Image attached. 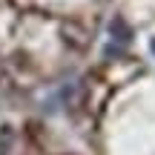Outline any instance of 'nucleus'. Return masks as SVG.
I'll list each match as a JSON object with an SVG mask.
<instances>
[{"mask_svg": "<svg viewBox=\"0 0 155 155\" xmlns=\"http://www.w3.org/2000/svg\"><path fill=\"white\" fill-rule=\"evenodd\" d=\"M109 35H112V40H115L118 46H127L129 40H132V29L127 26V20H124V17H112Z\"/></svg>", "mask_w": 155, "mask_h": 155, "instance_id": "obj_1", "label": "nucleus"}, {"mask_svg": "<svg viewBox=\"0 0 155 155\" xmlns=\"http://www.w3.org/2000/svg\"><path fill=\"white\" fill-rule=\"evenodd\" d=\"M152 52H155V40H152Z\"/></svg>", "mask_w": 155, "mask_h": 155, "instance_id": "obj_2", "label": "nucleus"}]
</instances>
